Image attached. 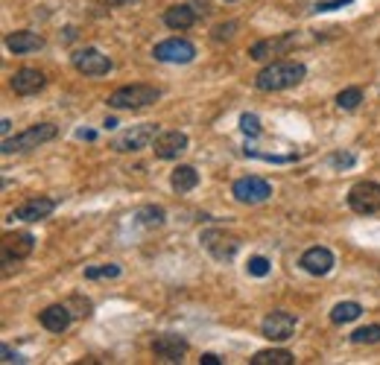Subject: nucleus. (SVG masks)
<instances>
[{
    "mask_svg": "<svg viewBox=\"0 0 380 365\" xmlns=\"http://www.w3.org/2000/svg\"><path fill=\"white\" fill-rule=\"evenodd\" d=\"M304 64L301 62H272L255 77L257 91H287L304 79Z\"/></svg>",
    "mask_w": 380,
    "mask_h": 365,
    "instance_id": "nucleus-1",
    "label": "nucleus"
},
{
    "mask_svg": "<svg viewBox=\"0 0 380 365\" xmlns=\"http://www.w3.org/2000/svg\"><path fill=\"white\" fill-rule=\"evenodd\" d=\"M158 96H161V91L152 85H126V88H117L108 96V106L117 111H138V108L152 106Z\"/></svg>",
    "mask_w": 380,
    "mask_h": 365,
    "instance_id": "nucleus-2",
    "label": "nucleus"
},
{
    "mask_svg": "<svg viewBox=\"0 0 380 365\" xmlns=\"http://www.w3.org/2000/svg\"><path fill=\"white\" fill-rule=\"evenodd\" d=\"M59 135V129L53 123H38V126H30L27 132H21L15 137H4V152L12 155V152H27V150H38L41 143L53 140Z\"/></svg>",
    "mask_w": 380,
    "mask_h": 365,
    "instance_id": "nucleus-3",
    "label": "nucleus"
},
{
    "mask_svg": "<svg viewBox=\"0 0 380 365\" xmlns=\"http://www.w3.org/2000/svg\"><path fill=\"white\" fill-rule=\"evenodd\" d=\"M161 135V129L155 123H140V126H132V129H123L111 140V150L114 152H140L147 150L150 143H155V137Z\"/></svg>",
    "mask_w": 380,
    "mask_h": 365,
    "instance_id": "nucleus-4",
    "label": "nucleus"
},
{
    "mask_svg": "<svg viewBox=\"0 0 380 365\" xmlns=\"http://www.w3.org/2000/svg\"><path fill=\"white\" fill-rule=\"evenodd\" d=\"M199 242H202L205 252L213 260H231L237 252H240V240H237L231 231H225V228H208V231H202Z\"/></svg>",
    "mask_w": 380,
    "mask_h": 365,
    "instance_id": "nucleus-5",
    "label": "nucleus"
},
{
    "mask_svg": "<svg viewBox=\"0 0 380 365\" xmlns=\"http://www.w3.org/2000/svg\"><path fill=\"white\" fill-rule=\"evenodd\" d=\"M348 208L354 213H377L380 210V184L377 181H357L348 190Z\"/></svg>",
    "mask_w": 380,
    "mask_h": 365,
    "instance_id": "nucleus-6",
    "label": "nucleus"
},
{
    "mask_svg": "<svg viewBox=\"0 0 380 365\" xmlns=\"http://www.w3.org/2000/svg\"><path fill=\"white\" fill-rule=\"evenodd\" d=\"M234 199L243 202V205H257V202H267L272 196V187L267 179H257V176H246V179H237L234 187Z\"/></svg>",
    "mask_w": 380,
    "mask_h": 365,
    "instance_id": "nucleus-7",
    "label": "nucleus"
},
{
    "mask_svg": "<svg viewBox=\"0 0 380 365\" xmlns=\"http://www.w3.org/2000/svg\"><path fill=\"white\" fill-rule=\"evenodd\" d=\"M296 315L287 313V310H272L264 325H260V330H264V336L269 339V342H287V339L296 333Z\"/></svg>",
    "mask_w": 380,
    "mask_h": 365,
    "instance_id": "nucleus-8",
    "label": "nucleus"
},
{
    "mask_svg": "<svg viewBox=\"0 0 380 365\" xmlns=\"http://www.w3.org/2000/svg\"><path fill=\"white\" fill-rule=\"evenodd\" d=\"M152 56L158 59V62H173V64H187V62H194V56H196V47L190 44V41H184V38H167V41H161V44H155V50H152Z\"/></svg>",
    "mask_w": 380,
    "mask_h": 365,
    "instance_id": "nucleus-9",
    "label": "nucleus"
},
{
    "mask_svg": "<svg viewBox=\"0 0 380 365\" xmlns=\"http://www.w3.org/2000/svg\"><path fill=\"white\" fill-rule=\"evenodd\" d=\"M293 44H296V33H284V35H275V38H264V41L252 44L249 56H252L255 62H269L272 56H281V53H287Z\"/></svg>",
    "mask_w": 380,
    "mask_h": 365,
    "instance_id": "nucleus-10",
    "label": "nucleus"
},
{
    "mask_svg": "<svg viewBox=\"0 0 380 365\" xmlns=\"http://www.w3.org/2000/svg\"><path fill=\"white\" fill-rule=\"evenodd\" d=\"M74 67L79 73H85V77H106L111 70V59L103 56L100 50H94V47H85V50H79L74 56Z\"/></svg>",
    "mask_w": 380,
    "mask_h": 365,
    "instance_id": "nucleus-11",
    "label": "nucleus"
},
{
    "mask_svg": "<svg viewBox=\"0 0 380 365\" xmlns=\"http://www.w3.org/2000/svg\"><path fill=\"white\" fill-rule=\"evenodd\" d=\"M35 249V237L30 231H18V234H9L4 240V266H12V260H23L30 257Z\"/></svg>",
    "mask_w": 380,
    "mask_h": 365,
    "instance_id": "nucleus-12",
    "label": "nucleus"
},
{
    "mask_svg": "<svg viewBox=\"0 0 380 365\" xmlns=\"http://www.w3.org/2000/svg\"><path fill=\"white\" fill-rule=\"evenodd\" d=\"M301 269L307 275H328L330 269H334V252L325 249V246H313V249H307L301 254Z\"/></svg>",
    "mask_w": 380,
    "mask_h": 365,
    "instance_id": "nucleus-13",
    "label": "nucleus"
},
{
    "mask_svg": "<svg viewBox=\"0 0 380 365\" xmlns=\"http://www.w3.org/2000/svg\"><path fill=\"white\" fill-rule=\"evenodd\" d=\"M152 354H155L161 362H179V359L187 354V342H184L181 336L164 333V336H155V342H152Z\"/></svg>",
    "mask_w": 380,
    "mask_h": 365,
    "instance_id": "nucleus-14",
    "label": "nucleus"
},
{
    "mask_svg": "<svg viewBox=\"0 0 380 365\" xmlns=\"http://www.w3.org/2000/svg\"><path fill=\"white\" fill-rule=\"evenodd\" d=\"M152 146H155V155L161 161H173L187 150V135L184 132H161Z\"/></svg>",
    "mask_w": 380,
    "mask_h": 365,
    "instance_id": "nucleus-15",
    "label": "nucleus"
},
{
    "mask_svg": "<svg viewBox=\"0 0 380 365\" xmlns=\"http://www.w3.org/2000/svg\"><path fill=\"white\" fill-rule=\"evenodd\" d=\"M56 210V202L53 199H30V202H23L21 208L12 210V219H21V223H38V219H47Z\"/></svg>",
    "mask_w": 380,
    "mask_h": 365,
    "instance_id": "nucleus-16",
    "label": "nucleus"
},
{
    "mask_svg": "<svg viewBox=\"0 0 380 365\" xmlns=\"http://www.w3.org/2000/svg\"><path fill=\"white\" fill-rule=\"evenodd\" d=\"M47 77L35 67H21L15 77H12V91L21 94V96H30V94H38L44 88Z\"/></svg>",
    "mask_w": 380,
    "mask_h": 365,
    "instance_id": "nucleus-17",
    "label": "nucleus"
},
{
    "mask_svg": "<svg viewBox=\"0 0 380 365\" xmlns=\"http://www.w3.org/2000/svg\"><path fill=\"white\" fill-rule=\"evenodd\" d=\"M38 319L50 333H65L70 327V322H74V313H70L67 304H53V307H47Z\"/></svg>",
    "mask_w": 380,
    "mask_h": 365,
    "instance_id": "nucleus-18",
    "label": "nucleus"
},
{
    "mask_svg": "<svg viewBox=\"0 0 380 365\" xmlns=\"http://www.w3.org/2000/svg\"><path fill=\"white\" fill-rule=\"evenodd\" d=\"M6 47L12 53H35L44 47V38L38 33H30V30H18V33L6 35Z\"/></svg>",
    "mask_w": 380,
    "mask_h": 365,
    "instance_id": "nucleus-19",
    "label": "nucleus"
},
{
    "mask_svg": "<svg viewBox=\"0 0 380 365\" xmlns=\"http://www.w3.org/2000/svg\"><path fill=\"white\" fill-rule=\"evenodd\" d=\"M164 23H167L170 30H190L196 23V12L190 9V6H184V4H179V6H170L167 12H164Z\"/></svg>",
    "mask_w": 380,
    "mask_h": 365,
    "instance_id": "nucleus-20",
    "label": "nucleus"
},
{
    "mask_svg": "<svg viewBox=\"0 0 380 365\" xmlns=\"http://www.w3.org/2000/svg\"><path fill=\"white\" fill-rule=\"evenodd\" d=\"M170 184H173V190H176V193H190V190H194V187L199 184V173H196L194 167L181 164V167H176V169H173Z\"/></svg>",
    "mask_w": 380,
    "mask_h": 365,
    "instance_id": "nucleus-21",
    "label": "nucleus"
},
{
    "mask_svg": "<svg viewBox=\"0 0 380 365\" xmlns=\"http://www.w3.org/2000/svg\"><path fill=\"white\" fill-rule=\"evenodd\" d=\"M360 313H363V307L357 301H342V304H337L334 310H330V322L334 325H348L354 319H360Z\"/></svg>",
    "mask_w": 380,
    "mask_h": 365,
    "instance_id": "nucleus-22",
    "label": "nucleus"
},
{
    "mask_svg": "<svg viewBox=\"0 0 380 365\" xmlns=\"http://www.w3.org/2000/svg\"><path fill=\"white\" fill-rule=\"evenodd\" d=\"M293 354L290 351H257L252 356V365H293Z\"/></svg>",
    "mask_w": 380,
    "mask_h": 365,
    "instance_id": "nucleus-23",
    "label": "nucleus"
},
{
    "mask_svg": "<svg viewBox=\"0 0 380 365\" xmlns=\"http://www.w3.org/2000/svg\"><path fill=\"white\" fill-rule=\"evenodd\" d=\"M360 103H363V91H360V88H345V91L337 94V106H340L342 111H354Z\"/></svg>",
    "mask_w": 380,
    "mask_h": 365,
    "instance_id": "nucleus-24",
    "label": "nucleus"
},
{
    "mask_svg": "<svg viewBox=\"0 0 380 365\" xmlns=\"http://www.w3.org/2000/svg\"><path fill=\"white\" fill-rule=\"evenodd\" d=\"M117 275H121V266H114V263L88 266V269H85V278L88 281H106V278H117Z\"/></svg>",
    "mask_w": 380,
    "mask_h": 365,
    "instance_id": "nucleus-25",
    "label": "nucleus"
},
{
    "mask_svg": "<svg viewBox=\"0 0 380 365\" xmlns=\"http://www.w3.org/2000/svg\"><path fill=\"white\" fill-rule=\"evenodd\" d=\"M138 223L147 225V228H158V225H164V210L161 208H152V205L140 208L138 210Z\"/></svg>",
    "mask_w": 380,
    "mask_h": 365,
    "instance_id": "nucleus-26",
    "label": "nucleus"
},
{
    "mask_svg": "<svg viewBox=\"0 0 380 365\" xmlns=\"http://www.w3.org/2000/svg\"><path fill=\"white\" fill-rule=\"evenodd\" d=\"M351 342L354 345H374L380 342V325H369V327H360L351 333Z\"/></svg>",
    "mask_w": 380,
    "mask_h": 365,
    "instance_id": "nucleus-27",
    "label": "nucleus"
},
{
    "mask_svg": "<svg viewBox=\"0 0 380 365\" xmlns=\"http://www.w3.org/2000/svg\"><path fill=\"white\" fill-rule=\"evenodd\" d=\"M249 275L267 278V275H269V260H267V257H252V260H249Z\"/></svg>",
    "mask_w": 380,
    "mask_h": 365,
    "instance_id": "nucleus-28",
    "label": "nucleus"
},
{
    "mask_svg": "<svg viewBox=\"0 0 380 365\" xmlns=\"http://www.w3.org/2000/svg\"><path fill=\"white\" fill-rule=\"evenodd\" d=\"M240 129L255 137V135H260V120H257L255 114H243V117H240Z\"/></svg>",
    "mask_w": 380,
    "mask_h": 365,
    "instance_id": "nucleus-29",
    "label": "nucleus"
},
{
    "mask_svg": "<svg viewBox=\"0 0 380 365\" xmlns=\"http://www.w3.org/2000/svg\"><path fill=\"white\" fill-rule=\"evenodd\" d=\"M234 30H237V23H220V27L213 30V38H217V41H225V38L234 35Z\"/></svg>",
    "mask_w": 380,
    "mask_h": 365,
    "instance_id": "nucleus-30",
    "label": "nucleus"
},
{
    "mask_svg": "<svg viewBox=\"0 0 380 365\" xmlns=\"http://www.w3.org/2000/svg\"><path fill=\"white\" fill-rule=\"evenodd\" d=\"M0 356H4V362H27V359H23L21 354H15L9 345H4V348H0Z\"/></svg>",
    "mask_w": 380,
    "mask_h": 365,
    "instance_id": "nucleus-31",
    "label": "nucleus"
},
{
    "mask_svg": "<svg viewBox=\"0 0 380 365\" xmlns=\"http://www.w3.org/2000/svg\"><path fill=\"white\" fill-rule=\"evenodd\" d=\"M330 164H337V167H351V164H354V155H334V158H330Z\"/></svg>",
    "mask_w": 380,
    "mask_h": 365,
    "instance_id": "nucleus-32",
    "label": "nucleus"
},
{
    "mask_svg": "<svg viewBox=\"0 0 380 365\" xmlns=\"http://www.w3.org/2000/svg\"><path fill=\"white\" fill-rule=\"evenodd\" d=\"M199 362H202V365H220L223 359H220L217 354H202V359H199Z\"/></svg>",
    "mask_w": 380,
    "mask_h": 365,
    "instance_id": "nucleus-33",
    "label": "nucleus"
},
{
    "mask_svg": "<svg viewBox=\"0 0 380 365\" xmlns=\"http://www.w3.org/2000/svg\"><path fill=\"white\" fill-rule=\"evenodd\" d=\"M9 129H12V123H9V120L4 117V123H0V132H4V137H9Z\"/></svg>",
    "mask_w": 380,
    "mask_h": 365,
    "instance_id": "nucleus-34",
    "label": "nucleus"
},
{
    "mask_svg": "<svg viewBox=\"0 0 380 365\" xmlns=\"http://www.w3.org/2000/svg\"><path fill=\"white\" fill-rule=\"evenodd\" d=\"M108 6H126V4H135V0H106Z\"/></svg>",
    "mask_w": 380,
    "mask_h": 365,
    "instance_id": "nucleus-35",
    "label": "nucleus"
},
{
    "mask_svg": "<svg viewBox=\"0 0 380 365\" xmlns=\"http://www.w3.org/2000/svg\"><path fill=\"white\" fill-rule=\"evenodd\" d=\"M225 4H234V0H225Z\"/></svg>",
    "mask_w": 380,
    "mask_h": 365,
    "instance_id": "nucleus-36",
    "label": "nucleus"
}]
</instances>
